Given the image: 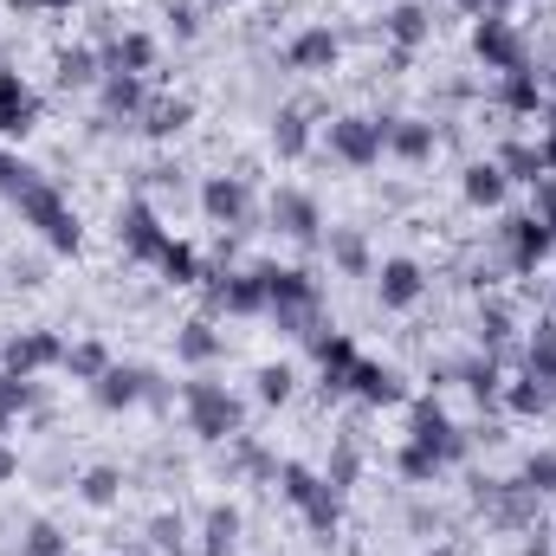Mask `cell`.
<instances>
[{"instance_id": "1", "label": "cell", "mask_w": 556, "mask_h": 556, "mask_svg": "<svg viewBox=\"0 0 556 556\" xmlns=\"http://www.w3.org/2000/svg\"><path fill=\"white\" fill-rule=\"evenodd\" d=\"M13 201H20V220H26V227H33V233H39L52 253H78V247H85V227H78L72 201H65V194H59L46 175H39V181H26Z\"/></svg>"}, {"instance_id": "2", "label": "cell", "mask_w": 556, "mask_h": 556, "mask_svg": "<svg viewBox=\"0 0 556 556\" xmlns=\"http://www.w3.org/2000/svg\"><path fill=\"white\" fill-rule=\"evenodd\" d=\"M181 408H188V427H194L201 440H240V427H247L240 395H233L227 382H207V376L181 382Z\"/></svg>"}, {"instance_id": "3", "label": "cell", "mask_w": 556, "mask_h": 556, "mask_svg": "<svg viewBox=\"0 0 556 556\" xmlns=\"http://www.w3.org/2000/svg\"><path fill=\"white\" fill-rule=\"evenodd\" d=\"M324 142L343 168H376L389 155V117H337Z\"/></svg>"}, {"instance_id": "4", "label": "cell", "mask_w": 556, "mask_h": 556, "mask_svg": "<svg viewBox=\"0 0 556 556\" xmlns=\"http://www.w3.org/2000/svg\"><path fill=\"white\" fill-rule=\"evenodd\" d=\"M278 485H285V498L304 511V525L311 531H337V518H343V505H337V492H330V479H317L311 466H278Z\"/></svg>"}, {"instance_id": "5", "label": "cell", "mask_w": 556, "mask_h": 556, "mask_svg": "<svg viewBox=\"0 0 556 556\" xmlns=\"http://www.w3.org/2000/svg\"><path fill=\"white\" fill-rule=\"evenodd\" d=\"M260 278H266V311H273L278 324H291V330H304L311 324V311H317V278L298 273V266H260Z\"/></svg>"}, {"instance_id": "6", "label": "cell", "mask_w": 556, "mask_h": 556, "mask_svg": "<svg viewBox=\"0 0 556 556\" xmlns=\"http://www.w3.org/2000/svg\"><path fill=\"white\" fill-rule=\"evenodd\" d=\"M472 52L485 59V72H525V65H531L525 33H518L505 13H492V20H479V26H472Z\"/></svg>"}, {"instance_id": "7", "label": "cell", "mask_w": 556, "mask_h": 556, "mask_svg": "<svg viewBox=\"0 0 556 556\" xmlns=\"http://www.w3.org/2000/svg\"><path fill=\"white\" fill-rule=\"evenodd\" d=\"M117 240H124V253H130V260L155 266V260L168 253V240H175V233L155 220V207H149V201H130V207H124V220H117Z\"/></svg>"}, {"instance_id": "8", "label": "cell", "mask_w": 556, "mask_h": 556, "mask_svg": "<svg viewBox=\"0 0 556 556\" xmlns=\"http://www.w3.org/2000/svg\"><path fill=\"white\" fill-rule=\"evenodd\" d=\"M52 363H65V343L52 337V330H20V337H7V350H0V369L7 376H39V369H52Z\"/></svg>"}, {"instance_id": "9", "label": "cell", "mask_w": 556, "mask_h": 556, "mask_svg": "<svg viewBox=\"0 0 556 556\" xmlns=\"http://www.w3.org/2000/svg\"><path fill=\"white\" fill-rule=\"evenodd\" d=\"M408 427H415V433H408V440H415V446H427V453H433V459H440V466H446V459H459V453H466V433H459V427H453V415H446V408H440V402H415V415H408Z\"/></svg>"}, {"instance_id": "10", "label": "cell", "mask_w": 556, "mask_h": 556, "mask_svg": "<svg viewBox=\"0 0 556 556\" xmlns=\"http://www.w3.org/2000/svg\"><path fill=\"white\" fill-rule=\"evenodd\" d=\"M247 207H253V188H247L240 175H207V181H201V214H207L214 227H240Z\"/></svg>"}, {"instance_id": "11", "label": "cell", "mask_w": 556, "mask_h": 556, "mask_svg": "<svg viewBox=\"0 0 556 556\" xmlns=\"http://www.w3.org/2000/svg\"><path fill=\"white\" fill-rule=\"evenodd\" d=\"M505 253H511V266H518V273H531V266H544V260L556 253V233L538 220V214H525V220H511V227H505Z\"/></svg>"}, {"instance_id": "12", "label": "cell", "mask_w": 556, "mask_h": 556, "mask_svg": "<svg viewBox=\"0 0 556 556\" xmlns=\"http://www.w3.org/2000/svg\"><path fill=\"white\" fill-rule=\"evenodd\" d=\"M39 124V98L20 72H0V137H26Z\"/></svg>"}, {"instance_id": "13", "label": "cell", "mask_w": 556, "mask_h": 556, "mask_svg": "<svg viewBox=\"0 0 556 556\" xmlns=\"http://www.w3.org/2000/svg\"><path fill=\"white\" fill-rule=\"evenodd\" d=\"M142 395H155V389H149V376H142V369H117V363L91 382V402H98V408H111V415L137 408Z\"/></svg>"}, {"instance_id": "14", "label": "cell", "mask_w": 556, "mask_h": 556, "mask_svg": "<svg viewBox=\"0 0 556 556\" xmlns=\"http://www.w3.org/2000/svg\"><path fill=\"white\" fill-rule=\"evenodd\" d=\"M420 291H427V278H420L415 260H389V266L376 273V298H382V311H415Z\"/></svg>"}, {"instance_id": "15", "label": "cell", "mask_w": 556, "mask_h": 556, "mask_svg": "<svg viewBox=\"0 0 556 556\" xmlns=\"http://www.w3.org/2000/svg\"><path fill=\"white\" fill-rule=\"evenodd\" d=\"M273 227H278V233H291V240H317L324 214H317V201H311V194L278 188V194H273Z\"/></svg>"}, {"instance_id": "16", "label": "cell", "mask_w": 556, "mask_h": 556, "mask_svg": "<svg viewBox=\"0 0 556 556\" xmlns=\"http://www.w3.org/2000/svg\"><path fill=\"white\" fill-rule=\"evenodd\" d=\"M207 298L220 304V311H233V317H253V311H266V278L260 273H227L207 285Z\"/></svg>"}, {"instance_id": "17", "label": "cell", "mask_w": 556, "mask_h": 556, "mask_svg": "<svg viewBox=\"0 0 556 556\" xmlns=\"http://www.w3.org/2000/svg\"><path fill=\"white\" fill-rule=\"evenodd\" d=\"M337 52H343V46H337V33H330V26H304V33L285 46V65H291V72H330V65H337Z\"/></svg>"}, {"instance_id": "18", "label": "cell", "mask_w": 556, "mask_h": 556, "mask_svg": "<svg viewBox=\"0 0 556 556\" xmlns=\"http://www.w3.org/2000/svg\"><path fill=\"white\" fill-rule=\"evenodd\" d=\"M350 395L389 408V402H402V376H395L389 363H363V356H356V369H350Z\"/></svg>"}, {"instance_id": "19", "label": "cell", "mask_w": 556, "mask_h": 556, "mask_svg": "<svg viewBox=\"0 0 556 556\" xmlns=\"http://www.w3.org/2000/svg\"><path fill=\"white\" fill-rule=\"evenodd\" d=\"M459 194H466L472 207H505L511 181H505V168H498V162H472V168H466V181H459Z\"/></svg>"}, {"instance_id": "20", "label": "cell", "mask_w": 556, "mask_h": 556, "mask_svg": "<svg viewBox=\"0 0 556 556\" xmlns=\"http://www.w3.org/2000/svg\"><path fill=\"white\" fill-rule=\"evenodd\" d=\"M175 356H181L188 369H201V363H214V356H220V330H214L207 317H194V324H181V330H175Z\"/></svg>"}, {"instance_id": "21", "label": "cell", "mask_w": 556, "mask_h": 556, "mask_svg": "<svg viewBox=\"0 0 556 556\" xmlns=\"http://www.w3.org/2000/svg\"><path fill=\"white\" fill-rule=\"evenodd\" d=\"M433 124H420V117H389V149L402 155V162H427L433 155Z\"/></svg>"}, {"instance_id": "22", "label": "cell", "mask_w": 556, "mask_h": 556, "mask_svg": "<svg viewBox=\"0 0 556 556\" xmlns=\"http://www.w3.org/2000/svg\"><path fill=\"white\" fill-rule=\"evenodd\" d=\"M142 78H130V72H111L104 78V117H142Z\"/></svg>"}, {"instance_id": "23", "label": "cell", "mask_w": 556, "mask_h": 556, "mask_svg": "<svg viewBox=\"0 0 556 556\" xmlns=\"http://www.w3.org/2000/svg\"><path fill=\"white\" fill-rule=\"evenodd\" d=\"M155 65V39L149 33H124L117 46H111V72H130V78H142Z\"/></svg>"}, {"instance_id": "24", "label": "cell", "mask_w": 556, "mask_h": 556, "mask_svg": "<svg viewBox=\"0 0 556 556\" xmlns=\"http://www.w3.org/2000/svg\"><path fill=\"white\" fill-rule=\"evenodd\" d=\"M498 168H505V181H544V149L505 142V149H498Z\"/></svg>"}, {"instance_id": "25", "label": "cell", "mask_w": 556, "mask_h": 556, "mask_svg": "<svg viewBox=\"0 0 556 556\" xmlns=\"http://www.w3.org/2000/svg\"><path fill=\"white\" fill-rule=\"evenodd\" d=\"M273 149L285 155V162H298V155L311 149V130H304V111H278V124H273Z\"/></svg>"}, {"instance_id": "26", "label": "cell", "mask_w": 556, "mask_h": 556, "mask_svg": "<svg viewBox=\"0 0 556 556\" xmlns=\"http://www.w3.org/2000/svg\"><path fill=\"white\" fill-rule=\"evenodd\" d=\"M389 39H395V46H420V39H427V7H420V0H402V7L389 13Z\"/></svg>"}, {"instance_id": "27", "label": "cell", "mask_w": 556, "mask_h": 556, "mask_svg": "<svg viewBox=\"0 0 556 556\" xmlns=\"http://www.w3.org/2000/svg\"><path fill=\"white\" fill-rule=\"evenodd\" d=\"M330 260H337L350 278H363V273H369V247H363V233L337 227V233H330Z\"/></svg>"}, {"instance_id": "28", "label": "cell", "mask_w": 556, "mask_h": 556, "mask_svg": "<svg viewBox=\"0 0 556 556\" xmlns=\"http://www.w3.org/2000/svg\"><path fill=\"white\" fill-rule=\"evenodd\" d=\"M233 538H240V511L233 505L207 511V556H233Z\"/></svg>"}, {"instance_id": "29", "label": "cell", "mask_w": 556, "mask_h": 556, "mask_svg": "<svg viewBox=\"0 0 556 556\" xmlns=\"http://www.w3.org/2000/svg\"><path fill=\"white\" fill-rule=\"evenodd\" d=\"M59 85H72V91H85V85H98V52H85V46H72V52L59 59Z\"/></svg>"}, {"instance_id": "30", "label": "cell", "mask_w": 556, "mask_h": 556, "mask_svg": "<svg viewBox=\"0 0 556 556\" xmlns=\"http://www.w3.org/2000/svg\"><path fill=\"white\" fill-rule=\"evenodd\" d=\"M65 369H72L78 382H98V376L111 369V356H104V343H72V350H65Z\"/></svg>"}, {"instance_id": "31", "label": "cell", "mask_w": 556, "mask_h": 556, "mask_svg": "<svg viewBox=\"0 0 556 556\" xmlns=\"http://www.w3.org/2000/svg\"><path fill=\"white\" fill-rule=\"evenodd\" d=\"M78 492H85V505H117V492H124V472H117V466H91Z\"/></svg>"}, {"instance_id": "32", "label": "cell", "mask_w": 556, "mask_h": 556, "mask_svg": "<svg viewBox=\"0 0 556 556\" xmlns=\"http://www.w3.org/2000/svg\"><path fill=\"white\" fill-rule=\"evenodd\" d=\"M181 124H188V104H181V98H175V104H142V130H149V137H175Z\"/></svg>"}, {"instance_id": "33", "label": "cell", "mask_w": 556, "mask_h": 556, "mask_svg": "<svg viewBox=\"0 0 556 556\" xmlns=\"http://www.w3.org/2000/svg\"><path fill=\"white\" fill-rule=\"evenodd\" d=\"M155 266H162V278H175V285H194V278H201V260H194V247H181V240H168V253H162Z\"/></svg>"}, {"instance_id": "34", "label": "cell", "mask_w": 556, "mask_h": 556, "mask_svg": "<svg viewBox=\"0 0 556 556\" xmlns=\"http://www.w3.org/2000/svg\"><path fill=\"white\" fill-rule=\"evenodd\" d=\"M505 104H511V111H538V104H544L538 78H531V72H505Z\"/></svg>"}, {"instance_id": "35", "label": "cell", "mask_w": 556, "mask_h": 556, "mask_svg": "<svg viewBox=\"0 0 556 556\" xmlns=\"http://www.w3.org/2000/svg\"><path fill=\"white\" fill-rule=\"evenodd\" d=\"M20 551L26 556H65V531L39 518V525H26V544H20Z\"/></svg>"}, {"instance_id": "36", "label": "cell", "mask_w": 556, "mask_h": 556, "mask_svg": "<svg viewBox=\"0 0 556 556\" xmlns=\"http://www.w3.org/2000/svg\"><path fill=\"white\" fill-rule=\"evenodd\" d=\"M511 408H518V415H544V408H551V382H538V376H525V382L511 389Z\"/></svg>"}, {"instance_id": "37", "label": "cell", "mask_w": 556, "mask_h": 556, "mask_svg": "<svg viewBox=\"0 0 556 556\" xmlns=\"http://www.w3.org/2000/svg\"><path fill=\"white\" fill-rule=\"evenodd\" d=\"M433 472H440V459H433L427 446H415V440H408V446H402V479H415V485H427Z\"/></svg>"}, {"instance_id": "38", "label": "cell", "mask_w": 556, "mask_h": 556, "mask_svg": "<svg viewBox=\"0 0 556 556\" xmlns=\"http://www.w3.org/2000/svg\"><path fill=\"white\" fill-rule=\"evenodd\" d=\"M525 492H556V453H531V466H525Z\"/></svg>"}, {"instance_id": "39", "label": "cell", "mask_w": 556, "mask_h": 556, "mask_svg": "<svg viewBox=\"0 0 556 556\" xmlns=\"http://www.w3.org/2000/svg\"><path fill=\"white\" fill-rule=\"evenodd\" d=\"M26 181H39V168H26L20 155H7V149H0V194H20Z\"/></svg>"}, {"instance_id": "40", "label": "cell", "mask_w": 556, "mask_h": 556, "mask_svg": "<svg viewBox=\"0 0 556 556\" xmlns=\"http://www.w3.org/2000/svg\"><path fill=\"white\" fill-rule=\"evenodd\" d=\"M260 402H291V369H260Z\"/></svg>"}, {"instance_id": "41", "label": "cell", "mask_w": 556, "mask_h": 556, "mask_svg": "<svg viewBox=\"0 0 556 556\" xmlns=\"http://www.w3.org/2000/svg\"><path fill=\"white\" fill-rule=\"evenodd\" d=\"M538 220L556 233V175H544V181H538Z\"/></svg>"}, {"instance_id": "42", "label": "cell", "mask_w": 556, "mask_h": 556, "mask_svg": "<svg viewBox=\"0 0 556 556\" xmlns=\"http://www.w3.org/2000/svg\"><path fill=\"white\" fill-rule=\"evenodd\" d=\"M168 20H175V33H181V39H194V33H201V13H194L188 0H181V7H168Z\"/></svg>"}, {"instance_id": "43", "label": "cell", "mask_w": 556, "mask_h": 556, "mask_svg": "<svg viewBox=\"0 0 556 556\" xmlns=\"http://www.w3.org/2000/svg\"><path fill=\"white\" fill-rule=\"evenodd\" d=\"M505 330H511V317L492 304V311H485V343H505Z\"/></svg>"}, {"instance_id": "44", "label": "cell", "mask_w": 556, "mask_h": 556, "mask_svg": "<svg viewBox=\"0 0 556 556\" xmlns=\"http://www.w3.org/2000/svg\"><path fill=\"white\" fill-rule=\"evenodd\" d=\"M155 544L175 551V544H181V525H175V518H155Z\"/></svg>"}, {"instance_id": "45", "label": "cell", "mask_w": 556, "mask_h": 556, "mask_svg": "<svg viewBox=\"0 0 556 556\" xmlns=\"http://www.w3.org/2000/svg\"><path fill=\"white\" fill-rule=\"evenodd\" d=\"M13 472H20V453H13V446H7V440H0V485H7V479H13Z\"/></svg>"}, {"instance_id": "46", "label": "cell", "mask_w": 556, "mask_h": 556, "mask_svg": "<svg viewBox=\"0 0 556 556\" xmlns=\"http://www.w3.org/2000/svg\"><path fill=\"white\" fill-rule=\"evenodd\" d=\"M20 13H39V7H72V0H13Z\"/></svg>"}, {"instance_id": "47", "label": "cell", "mask_w": 556, "mask_h": 556, "mask_svg": "<svg viewBox=\"0 0 556 556\" xmlns=\"http://www.w3.org/2000/svg\"><path fill=\"white\" fill-rule=\"evenodd\" d=\"M544 168L556 175V124H551V137H544Z\"/></svg>"}, {"instance_id": "48", "label": "cell", "mask_w": 556, "mask_h": 556, "mask_svg": "<svg viewBox=\"0 0 556 556\" xmlns=\"http://www.w3.org/2000/svg\"><path fill=\"white\" fill-rule=\"evenodd\" d=\"M551 91H556V72H551Z\"/></svg>"}, {"instance_id": "49", "label": "cell", "mask_w": 556, "mask_h": 556, "mask_svg": "<svg viewBox=\"0 0 556 556\" xmlns=\"http://www.w3.org/2000/svg\"><path fill=\"white\" fill-rule=\"evenodd\" d=\"M0 376H7V369H0Z\"/></svg>"}]
</instances>
